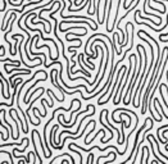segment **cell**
<instances>
[{
  "instance_id": "cell-1",
  "label": "cell",
  "mask_w": 168,
  "mask_h": 164,
  "mask_svg": "<svg viewBox=\"0 0 168 164\" xmlns=\"http://www.w3.org/2000/svg\"><path fill=\"white\" fill-rule=\"evenodd\" d=\"M46 78L48 77H43V78H40V80H37V81H35V83L32 85L31 87H28V90L26 91V94H24V96H23V103H26L27 104V99H28V94L31 92V90H32V87H35L36 86V83H38V82H43V81H46Z\"/></svg>"
},
{
  "instance_id": "cell-2",
  "label": "cell",
  "mask_w": 168,
  "mask_h": 164,
  "mask_svg": "<svg viewBox=\"0 0 168 164\" xmlns=\"http://www.w3.org/2000/svg\"><path fill=\"white\" fill-rule=\"evenodd\" d=\"M0 77H1V80L4 81L5 86H7V99H12V95H10V86H9V82L7 81V78L4 77V75H3V73H0Z\"/></svg>"
},
{
  "instance_id": "cell-3",
  "label": "cell",
  "mask_w": 168,
  "mask_h": 164,
  "mask_svg": "<svg viewBox=\"0 0 168 164\" xmlns=\"http://www.w3.org/2000/svg\"><path fill=\"white\" fill-rule=\"evenodd\" d=\"M163 87H164V85H161V87H159V92H161V97H162V100H163V104H164V105H166V108L168 109V103L166 101V97H164Z\"/></svg>"
},
{
  "instance_id": "cell-4",
  "label": "cell",
  "mask_w": 168,
  "mask_h": 164,
  "mask_svg": "<svg viewBox=\"0 0 168 164\" xmlns=\"http://www.w3.org/2000/svg\"><path fill=\"white\" fill-rule=\"evenodd\" d=\"M4 55H5V48L1 45V56H4Z\"/></svg>"
},
{
  "instance_id": "cell-5",
  "label": "cell",
  "mask_w": 168,
  "mask_h": 164,
  "mask_svg": "<svg viewBox=\"0 0 168 164\" xmlns=\"http://www.w3.org/2000/svg\"><path fill=\"white\" fill-rule=\"evenodd\" d=\"M65 164H68V162H67V160H65Z\"/></svg>"
}]
</instances>
